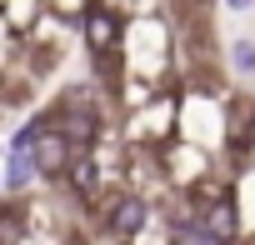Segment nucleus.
<instances>
[{
  "label": "nucleus",
  "instance_id": "nucleus-1",
  "mask_svg": "<svg viewBox=\"0 0 255 245\" xmlns=\"http://www.w3.org/2000/svg\"><path fill=\"white\" fill-rule=\"evenodd\" d=\"M175 50H180V25L155 10V15H135L125 25V70L150 75L155 85H180L175 80Z\"/></svg>",
  "mask_w": 255,
  "mask_h": 245
},
{
  "label": "nucleus",
  "instance_id": "nucleus-2",
  "mask_svg": "<svg viewBox=\"0 0 255 245\" xmlns=\"http://www.w3.org/2000/svg\"><path fill=\"white\" fill-rule=\"evenodd\" d=\"M125 25H130V20H125L120 10H110L105 5V0H95V5L80 15V50L90 55V60H115L120 50H125Z\"/></svg>",
  "mask_w": 255,
  "mask_h": 245
},
{
  "label": "nucleus",
  "instance_id": "nucleus-3",
  "mask_svg": "<svg viewBox=\"0 0 255 245\" xmlns=\"http://www.w3.org/2000/svg\"><path fill=\"white\" fill-rule=\"evenodd\" d=\"M100 225L110 240H140L150 230V195L145 190H115L100 210Z\"/></svg>",
  "mask_w": 255,
  "mask_h": 245
},
{
  "label": "nucleus",
  "instance_id": "nucleus-4",
  "mask_svg": "<svg viewBox=\"0 0 255 245\" xmlns=\"http://www.w3.org/2000/svg\"><path fill=\"white\" fill-rule=\"evenodd\" d=\"M190 235L205 240V245H240V200H235L230 190L215 195V200H205Z\"/></svg>",
  "mask_w": 255,
  "mask_h": 245
},
{
  "label": "nucleus",
  "instance_id": "nucleus-5",
  "mask_svg": "<svg viewBox=\"0 0 255 245\" xmlns=\"http://www.w3.org/2000/svg\"><path fill=\"white\" fill-rule=\"evenodd\" d=\"M105 175H110V170H105V160H100L95 150H80L60 180L70 185V195H75L80 205H90V210H105V200H110V195H105Z\"/></svg>",
  "mask_w": 255,
  "mask_h": 245
},
{
  "label": "nucleus",
  "instance_id": "nucleus-6",
  "mask_svg": "<svg viewBox=\"0 0 255 245\" xmlns=\"http://www.w3.org/2000/svg\"><path fill=\"white\" fill-rule=\"evenodd\" d=\"M75 155H80L75 135H70L65 125H45V135H40V145H35V160H40V175L60 180V175L70 170V160H75Z\"/></svg>",
  "mask_w": 255,
  "mask_h": 245
},
{
  "label": "nucleus",
  "instance_id": "nucleus-7",
  "mask_svg": "<svg viewBox=\"0 0 255 245\" xmlns=\"http://www.w3.org/2000/svg\"><path fill=\"white\" fill-rule=\"evenodd\" d=\"M40 180V160H35V150H5V195H25L30 185Z\"/></svg>",
  "mask_w": 255,
  "mask_h": 245
},
{
  "label": "nucleus",
  "instance_id": "nucleus-8",
  "mask_svg": "<svg viewBox=\"0 0 255 245\" xmlns=\"http://www.w3.org/2000/svg\"><path fill=\"white\" fill-rule=\"evenodd\" d=\"M40 5H45V15H55L65 25H80V15L95 5V0H40Z\"/></svg>",
  "mask_w": 255,
  "mask_h": 245
},
{
  "label": "nucleus",
  "instance_id": "nucleus-9",
  "mask_svg": "<svg viewBox=\"0 0 255 245\" xmlns=\"http://www.w3.org/2000/svg\"><path fill=\"white\" fill-rule=\"evenodd\" d=\"M225 60H230V70L235 75H255V40H230V50H225Z\"/></svg>",
  "mask_w": 255,
  "mask_h": 245
},
{
  "label": "nucleus",
  "instance_id": "nucleus-10",
  "mask_svg": "<svg viewBox=\"0 0 255 245\" xmlns=\"http://www.w3.org/2000/svg\"><path fill=\"white\" fill-rule=\"evenodd\" d=\"M220 5H225V10H240V15H245V10H255V0H220Z\"/></svg>",
  "mask_w": 255,
  "mask_h": 245
},
{
  "label": "nucleus",
  "instance_id": "nucleus-11",
  "mask_svg": "<svg viewBox=\"0 0 255 245\" xmlns=\"http://www.w3.org/2000/svg\"><path fill=\"white\" fill-rule=\"evenodd\" d=\"M245 155H255V120H250V135H245Z\"/></svg>",
  "mask_w": 255,
  "mask_h": 245
},
{
  "label": "nucleus",
  "instance_id": "nucleus-12",
  "mask_svg": "<svg viewBox=\"0 0 255 245\" xmlns=\"http://www.w3.org/2000/svg\"><path fill=\"white\" fill-rule=\"evenodd\" d=\"M175 5H180V10H190V5H210V0H175Z\"/></svg>",
  "mask_w": 255,
  "mask_h": 245
},
{
  "label": "nucleus",
  "instance_id": "nucleus-13",
  "mask_svg": "<svg viewBox=\"0 0 255 245\" xmlns=\"http://www.w3.org/2000/svg\"><path fill=\"white\" fill-rule=\"evenodd\" d=\"M60 245H85V240H80V235H70V240H60Z\"/></svg>",
  "mask_w": 255,
  "mask_h": 245
}]
</instances>
